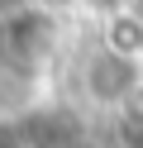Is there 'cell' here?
<instances>
[{
  "instance_id": "cell-5",
  "label": "cell",
  "mask_w": 143,
  "mask_h": 148,
  "mask_svg": "<svg viewBox=\"0 0 143 148\" xmlns=\"http://www.w3.org/2000/svg\"><path fill=\"white\" fill-rule=\"evenodd\" d=\"M86 5H100L105 14H110V10H119V0H86Z\"/></svg>"
},
{
  "instance_id": "cell-6",
  "label": "cell",
  "mask_w": 143,
  "mask_h": 148,
  "mask_svg": "<svg viewBox=\"0 0 143 148\" xmlns=\"http://www.w3.org/2000/svg\"><path fill=\"white\" fill-rule=\"evenodd\" d=\"M133 129H138V124H133ZM133 148H143V129H138V134H133Z\"/></svg>"
},
{
  "instance_id": "cell-7",
  "label": "cell",
  "mask_w": 143,
  "mask_h": 148,
  "mask_svg": "<svg viewBox=\"0 0 143 148\" xmlns=\"http://www.w3.org/2000/svg\"><path fill=\"white\" fill-rule=\"evenodd\" d=\"M67 148H76V143H67Z\"/></svg>"
},
{
  "instance_id": "cell-2",
  "label": "cell",
  "mask_w": 143,
  "mask_h": 148,
  "mask_svg": "<svg viewBox=\"0 0 143 148\" xmlns=\"http://www.w3.org/2000/svg\"><path fill=\"white\" fill-rule=\"evenodd\" d=\"M105 48L119 58H138L143 62V14L138 10H110L105 14Z\"/></svg>"
},
{
  "instance_id": "cell-3",
  "label": "cell",
  "mask_w": 143,
  "mask_h": 148,
  "mask_svg": "<svg viewBox=\"0 0 143 148\" xmlns=\"http://www.w3.org/2000/svg\"><path fill=\"white\" fill-rule=\"evenodd\" d=\"M124 110H129V119H133V124H138V129H143V86H138V91H133V96H129V100H124Z\"/></svg>"
},
{
  "instance_id": "cell-4",
  "label": "cell",
  "mask_w": 143,
  "mask_h": 148,
  "mask_svg": "<svg viewBox=\"0 0 143 148\" xmlns=\"http://www.w3.org/2000/svg\"><path fill=\"white\" fill-rule=\"evenodd\" d=\"M19 5H34V0H0V14H10V10H19Z\"/></svg>"
},
{
  "instance_id": "cell-1",
  "label": "cell",
  "mask_w": 143,
  "mask_h": 148,
  "mask_svg": "<svg viewBox=\"0 0 143 148\" xmlns=\"http://www.w3.org/2000/svg\"><path fill=\"white\" fill-rule=\"evenodd\" d=\"M81 81H86V96H91V100H100V105H124V100L143 86V62L100 48L91 62H86Z\"/></svg>"
}]
</instances>
